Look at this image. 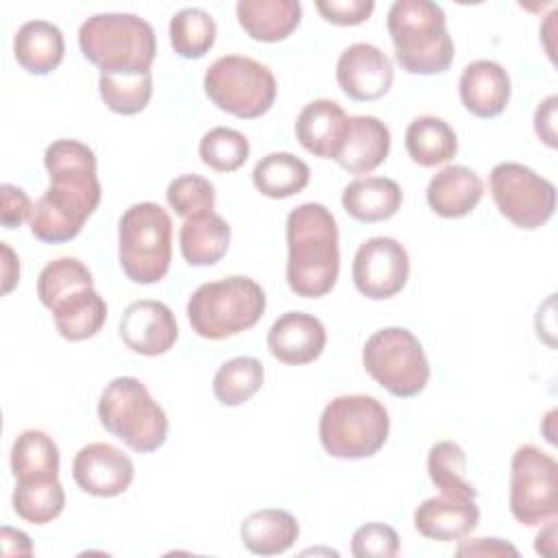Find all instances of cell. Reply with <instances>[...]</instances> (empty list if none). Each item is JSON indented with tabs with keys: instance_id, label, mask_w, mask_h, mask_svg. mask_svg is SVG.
Segmentation results:
<instances>
[{
	"instance_id": "2",
	"label": "cell",
	"mask_w": 558,
	"mask_h": 558,
	"mask_svg": "<svg viewBox=\"0 0 558 558\" xmlns=\"http://www.w3.org/2000/svg\"><path fill=\"white\" fill-rule=\"evenodd\" d=\"M286 281L296 296L318 299L333 290L340 272L338 225L320 203H303L286 220Z\"/></svg>"
},
{
	"instance_id": "23",
	"label": "cell",
	"mask_w": 558,
	"mask_h": 558,
	"mask_svg": "<svg viewBox=\"0 0 558 558\" xmlns=\"http://www.w3.org/2000/svg\"><path fill=\"white\" fill-rule=\"evenodd\" d=\"M235 15L251 39L275 44L296 31L303 9L296 0H240Z\"/></svg>"
},
{
	"instance_id": "19",
	"label": "cell",
	"mask_w": 558,
	"mask_h": 558,
	"mask_svg": "<svg viewBox=\"0 0 558 558\" xmlns=\"http://www.w3.org/2000/svg\"><path fill=\"white\" fill-rule=\"evenodd\" d=\"M349 129L347 111L329 98L307 102L296 116L294 133L299 144L314 157L336 159Z\"/></svg>"
},
{
	"instance_id": "15",
	"label": "cell",
	"mask_w": 558,
	"mask_h": 558,
	"mask_svg": "<svg viewBox=\"0 0 558 558\" xmlns=\"http://www.w3.org/2000/svg\"><path fill=\"white\" fill-rule=\"evenodd\" d=\"M122 342L140 355L155 357L168 353L177 338L179 325L172 310L155 299H140L131 303L120 318Z\"/></svg>"
},
{
	"instance_id": "33",
	"label": "cell",
	"mask_w": 558,
	"mask_h": 558,
	"mask_svg": "<svg viewBox=\"0 0 558 558\" xmlns=\"http://www.w3.org/2000/svg\"><path fill=\"white\" fill-rule=\"evenodd\" d=\"M168 33L170 46L179 57L201 59L216 41V22L205 9L187 7L172 15Z\"/></svg>"
},
{
	"instance_id": "38",
	"label": "cell",
	"mask_w": 558,
	"mask_h": 558,
	"mask_svg": "<svg viewBox=\"0 0 558 558\" xmlns=\"http://www.w3.org/2000/svg\"><path fill=\"white\" fill-rule=\"evenodd\" d=\"M251 146L244 133L229 126L209 129L198 144L201 161L216 172H233L248 159Z\"/></svg>"
},
{
	"instance_id": "18",
	"label": "cell",
	"mask_w": 558,
	"mask_h": 558,
	"mask_svg": "<svg viewBox=\"0 0 558 558\" xmlns=\"http://www.w3.org/2000/svg\"><path fill=\"white\" fill-rule=\"evenodd\" d=\"M480 523V508L475 497L438 495L425 499L414 510V527L421 536L432 541H462Z\"/></svg>"
},
{
	"instance_id": "40",
	"label": "cell",
	"mask_w": 558,
	"mask_h": 558,
	"mask_svg": "<svg viewBox=\"0 0 558 558\" xmlns=\"http://www.w3.org/2000/svg\"><path fill=\"white\" fill-rule=\"evenodd\" d=\"M351 554L355 558H392L399 554V534L386 523H366L353 532Z\"/></svg>"
},
{
	"instance_id": "14",
	"label": "cell",
	"mask_w": 558,
	"mask_h": 558,
	"mask_svg": "<svg viewBox=\"0 0 558 558\" xmlns=\"http://www.w3.org/2000/svg\"><path fill=\"white\" fill-rule=\"evenodd\" d=\"M336 78L344 96L357 102H368L381 98L395 78L392 61L373 44L357 41L342 50Z\"/></svg>"
},
{
	"instance_id": "36",
	"label": "cell",
	"mask_w": 558,
	"mask_h": 558,
	"mask_svg": "<svg viewBox=\"0 0 558 558\" xmlns=\"http://www.w3.org/2000/svg\"><path fill=\"white\" fill-rule=\"evenodd\" d=\"M81 288H94V279L89 268L76 257L52 259L37 277V296L48 310Z\"/></svg>"
},
{
	"instance_id": "41",
	"label": "cell",
	"mask_w": 558,
	"mask_h": 558,
	"mask_svg": "<svg viewBox=\"0 0 558 558\" xmlns=\"http://www.w3.org/2000/svg\"><path fill=\"white\" fill-rule=\"evenodd\" d=\"M316 9L325 22L336 26H357L366 22L375 9L373 0H316Z\"/></svg>"
},
{
	"instance_id": "43",
	"label": "cell",
	"mask_w": 558,
	"mask_h": 558,
	"mask_svg": "<svg viewBox=\"0 0 558 558\" xmlns=\"http://www.w3.org/2000/svg\"><path fill=\"white\" fill-rule=\"evenodd\" d=\"M556 105L558 96H547L534 111V131L549 146L556 148Z\"/></svg>"
},
{
	"instance_id": "8",
	"label": "cell",
	"mask_w": 558,
	"mask_h": 558,
	"mask_svg": "<svg viewBox=\"0 0 558 558\" xmlns=\"http://www.w3.org/2000/svg\"><path fill=\"white\" fill-rule=\"evenodd\" d=\"M102 427L137 453L157 451L168 438V416L137 377H116L98 399Z\"/></svg>"
},
{
	"instance_id": "17",
	"label": "cell",
	"mask_w": 558,
	"mask_h": 558,
	"mask_svg": "<svg viewBox=\"0 0 558 558\" xmlns=\"http://www.w3.org/2000/svg\"><path fill=\"white\" fill-rule=\"evenodd\" d=\"M266 344L270 355L281 364L303 366L320 357L327 344V331L314 314L286 312L268 329Z\"/></svg>"
},
{
	"instance_id": "27",
	"label": "cell",
	"mask_w": 558,
	"mask_h": 558,
	"mask_svg": "<svg viewBox=\"0 0 558 558\" xmlns=\"http://www.w3.org/2000/svg\"><path fill=\"white\" fill-rule=\"evenodd\" d=\"M231 227L216 211L187 218L179 231L181 255L190 266H211L218 264L229 248Z\"/></svg>"
},
{
	"instance_id": "13",
	"label": "cell",
	"mask_w": 558,
	"mask_h": 558,
	"mask_svg": "<svg viewBox=\"0 0 558 558\" xmlns=\"http://www.w3.org/2000/svg\"><path fill=\"white\" fill-rule=\"evenodd\" d=\"M410 275V257L395 238L377 235L360 244L351 266V279L360 294L373 301L399 294Z\"/></svg>"
},
{
	"instance_id": "4",
	"label": "cell",
	"mask_w": 558,
	"mask_h": 558,
	"mask_svg": "<svg viewBox=\"0 0 558 558\" xmlns=\"http://www.w3.org/2000/svg\"><path fill=\"white\" fill-rule=\"evenodd\" d=\"M78 48L100 74H144L157 54L153 26L133 13H96L78 28Z\"/></svg>"
},
{
	"instance_id": "46",
	"label": "cell",
	"mask_w": 558,
	"mask_h": 558,
	"mask_svg": "<svg viewBox=\"0 0 558 558\" xmlns=\"http://www.w3.org/2000/svg\"><path fill=\"white\" fill-rule=\"evenodd\" d=\"M2 248V294H9L20 281V259L7 242H0Z\"/></svg>"
},
{
	"instance_id": "7",
	"label": "cell",
	"mask_w": 558,
	"mask_h": 558,
	"mask_svg": "<svg viewBox=\"0 0 558 558\" xmlns=\"http://www.w3.org/2000/svg\"><path fill=\"white\" fill-rule=\"evenodd\" d=\"M118 259L133 283H157L172 259V220L150 201L131 205L118 225Z\"/></svg>"
},
{
	"instance_id": "34",
	"label": "cell",
	"mask_w": 558,
	"mask_h": 558,
	"mask_svg": "<svg viewBox=\"0 0 558 558\" xmlns=\"http://www.w3.org/2000/svg\"><path fill=\"white\" fill-rule=\"evenodd\" d=\"M264 384V366L257 357L240 355L227 360L214 375V397L229 408L246 403Z\"/></svg>"
},
{
	"instance_id": "37",
	"label": "cell",
	"mask_w": 558,
	"mask_h": 558,
	"mask_svg": "<svg viewBox=\"0 0 558 558\" xmlns=\"http://www.w3.org/2000/svg\"><path fill=\"white\" fill-rule=\"evenodd\" d=\"M98 92L109 111L135 116L150 102L153 74H100Z\"/></svg>"
},
{
	"instance_id": "30",
	"label": "cell",
	"mask_w": 558,
	"mask_h": 558,
	"mask_svg": "<svg viewBox=\"0 0 558 558\" xmlns=\"http://www.w3.org/2000/svg\"><path fill=\"white\" fill-rule=\"evenodd\" d=\"M11 473L15 482H41L59 477V447L41 429H24L11 447Z\"/></svg>"
},
{
	"instance_id": "6",
	"label": "cell",
	"mask_w": 558,
	"mask_h": 558,
	"mask_svg": "<svg viewBox=\"0 0 558 558\" xmlns=\"http://www.w3.org/2000/svg\"><path fill=\"white\" fill-rule=\"evenodd\" d=\"M388 432V410L371 395L336 397L325 405L318 421L323 449L340 460L375 456L386 445Z\"/></svg>"
},
{
	"instance_id": "22",
	"label": "cell",
	"mask_w": 558,
	"mask_h": 558,
	"mask_svg": "<svg viewBox=\"0 0 558 558\" xmlns=\"http://www.w3.org/2000/svg\"><path fill=\"white\" fill-rule=\"evenodd\" d=\"M484 194L482 177L466 166H447L427 183V205L440 218H462L471 214Z\"/></svg>"
},
{
	"instance_id": "5",
	"label": "cell",
	"mask_w": 558,
	"mask_h": 558,
	"mask_svg": "<svg viewBox=\"0 0 558 558\" xmlns=\"http://www.w3.org/2000/svg\"><path fill=\"white\" fill-rule=\"evenodd\" d=\"M266 310L262 286L242 275L203 283L187 301L192 331L207 340H225L257 325Z\"/></svg>"
},
{
	"instance_id": "9",
	"label": "cell",
	"mask_w": 558,
	"mask_h": 558,
	"mask_svg": "<svg viewBox=\"0 0 558 558\" xmlns=\"http://www.w3.org/2000/svg\"><path fill=\"white\" fill-rule=\"evenodd\" d=\"M203 87L207 98L225 113L240 120L264 116L277 96V81L272 72L242 54L218 57L205 72Z\"/></svg>"
},
{
	"instance_id": "24",
	"label": "cell",
	"mask_w": 558,
	"mask_h": 558,
	"mask_svg": "<svg viewBox=\"0 0 558 558\" xmlns=\"http://www.w3.org/2000/svg\"><path fill=\"white\" fill-rule=\"evenodd\" d=\"M65 54V41L59 26L46 20L24 22L13 37V57L28 74H50Z\"/></svg>"
},
{
	"instance_id": "35",
	"label": "cell",
	"mask_w": 558,
	"mask_h": 558,
	"mask_svg": "<svg viewBox=\"0 0 558 558\" xmlns=\"http://www.w3.org/2000/svg\"><path fill=\"white\" fill-rule=\"evenodd\" d=\"M466 456L462 447L453 440L436 442L427 453V473L432 484L442 495H462L477 497L475 486L464 477Z\"/></svg>"
},
{
	"instance_id": "29",
	"label": "cell",
	"mask_w": 558,
	"mask_h": 558,
	"mask_svg": "<svg viewBox=\"0 0 558 558\" xmlns=\"http://www.w3.org/2000/svg\"><path fill=\"white\" fill-rule=\"evenodd\" d=\"M405 150L423 168L447 163L458 153L456 131L436 116H418L405 129Z\"/></svg>"
},
{
	"instance_id": "25",
	"label": "cell",
	"mask_w": 558,
	"mask_h": 558,
	"mask_svg": "<svg viewBox=\"0 0 558 558\" xmlns=\"http://www.w3.org/2000/svg\"><path fill=\"white\" fill-rule=\"evenodd\" d=\"M403 201L397 181L386 177H360L342 190L344 211L360 222H381L392 218Z\"/></svg>"
},
{
	"instance_id": "42",
	"label": "cell",
	"mask_w": 558,
	"mask_h": 558,
	"mask_svg": "<svg viewBox=\"0 0 558 558\" xmlns=\"http://www.w3.org/2000/svg\"><path fill=\"white\" fill-rule=\"evenodd\" d=\"M33 203L26 192L13 183L2 185V209L0 220L4 229H17L24 220H31Z\"/></svg>"
},
{
	"instance_id": "45",
	"label": "cell",
	"mask_w": 558,
	"mask_h": 558,
	"mask_svg": "<svg viewBox=\"0 0 558 558\" xmlns=\"http://www.w3.org/2000/svg\"><path fill=\"white\" fill-rule=\"evenodd\" d=\"M0 543H2V554L4 556H31L33 554L31 538L24 532L13 530L9 525H4L0 530Z\"/></svg>"
},
{
	"instance_id": "3",
	"label": "cell",
	"mask_w": 558,
	"mask_h": 558,
	"mask_svg": "<svg viewBox=\"0 0 558 558\" xmlns=\"http://www.w3.org/2000/svg\"><path fill=\"white\" fill-rule=\"evenodd\" d=\"M395 59L408 74H440L453 61V39L440 4L397 0L388 11Z\"/></svg>"
},
{
	"instance_id": "1",
	"label": "cell",
	"mask_w": 558,
	"mask_h": 558,
	"mask_svg": "<svg viewBox=\"0 0 558 558\" xmlns=\"http://www.w3.org/2000/svg\"><path fill=\"white\" fill-rule=\"evenodd\" d=\"M50 187L33 203L31 233L46 244L74 240L96 211L102 187L94 150L78 140H54L44 153Z\"/></svg>"
},
{
	"instance_id": "39",
	"label": "cell",
	"mask_w": 558,
	"mask_h": 558,
	"mask_svg": "<svg viewBox=\"0 0 558 558\" xmlns=\"http://www.w3.org/2000/svg\"><path fill=\"white\" fill-rule=\"evenodd\" d=\"M168 205L183 220L214 211L216 190L214 183L201 174H181L170 181L166 190Z\"/></svg>"
},
{
	"instance_id": "21",
	"label": "cell",
	"mask_w": 558,
	"mask_h": 558,
	"mask_svg": "<svg viewBox=\"0 0 558 558\" xmlns=\"http://www.w3.org/2000/svg\"><path fill=\"white\" fill-rule=\"evenodd\" d=\"M390 153V131L375 116H351L336 163L351 174H368L386 161Z\"/></svg>"
},
{
	"instance_id": "16",
	"label": "cell",
	"mask_w": 558,
	"mask_h": 558,
	"mask_svg": "<svg viewBox=\"0 0 558 558\" xmlns=\"http://www.w3.org/2000/svg\"><path fill=\"white\" fill-rule=\"evenodd\" d=\"M133 460L109 442H89L74 456L72 477L94 497L122 495L133 482Z\"/></svg>"
},
{
	"instance_id": "11",
	"label": "cell",
	"mask_w": 558,
	"mask_h": 558,
	"mask_svg": "<svg viewBox=\"0 0 558 558\" xmlns=\"http://www.w3.org/2000/svg\"><path fill=\"white\" fill-rule=\"evenodd\" d=\"M488 187L499 214L519 229H538L554 216V183L523 163H497L490 170Z\"/></svg>"
},
{
	"instance_id": "20",
	"label": "cell",
	"mask_w": 558,
	"mask_h": 558,
	"mask_svg": "<svg viewBox=\"0 0 558 558\" xmlns=\"http://www.w3.org/2000/svg\"><path fill=\"white\" fill-rule=\"evenodd\" d=\"M460 100L464 109L477 118H497L510 100V76L490 59H477L462 70Z\"/></svg>"
},
{
	"instance_id": "26",
	"label": "cell",
	"mask_w": 558,
	"mask_h": 558,
	"mask_svg": "<svg viewBox=\"0 0 558 558\" xmlns=\"http://www.w3.org/2000/svg\"><path fill=\"white\" fill-rule=\"evenodd\" d=\"M240 538L251 554L277 556L296 543L299 523L288 510L262 508L242 521Z\"/></svg>"
},
{
	"instance_id": "28",
	"label": "cell",
	"mask_w": 558,
	"mask_h": 558,
	"mask_svg": "<svg viewBox=\"0 0 558 558\" xmlns=\"http://www.w3.org/2000/svg\"><path fill=\"white\" fill-rule=\"evenodd\" d=\"M50 312L59 336L70 342L96 336L107 320V303L94 288H81L68 294Z\"/></svg>"
},
{
	"instance_id": "31",
	"label": "cell",
	"mask_w": 558,
	"mask_h": 558,
	"mask_svg": "<svg viewBox=\"0 0 558 558\" xmlns=\"http://www.w3.org/2000/svg\"><path fill=\"white\" fill-rule=\"evenodd\" d=\"M310 183V168L292 153H270L253 168V185L268 198H288Z\"/></svg>"
},
{
	"instance_id": "32",
	"label": "cell",
	"mask_w": 558,
	"mask_h": 558,
	"mask_svg": "<svg viewBox=\"0 0 558 558\" xmlns=\"http://www.w3.org/2000/svg\"><path fill=\"white\" fill-rule=\"evenodd\" d=\"M11 504L20 519L33 525H44L63 512L65 493L59 477L41 482H15Z\"/></svg>"
},
{
	"instance_id": "44",
	"label": "cell",
	"mask_w": 558,
	"mask_h": 558,
	"mask_svg": "<svg viewBox=\"0 0 558 558\" xmlns=\"http://www.w3.org/2000/svg\"><path fill=\"white\" fill-rule=\"evenodd\" d=\"M458 556H519L517 547L501 538H471L456 549Z\"/></svg>"
},
{
	"instance_id": "12",
	"label": "cell",
	"mask_w": 558,
	"mask_h": 558,
	"mask_svg": "<svg viewBox=\"0 0 558 558\" xmlns=\"http://www.w3.org/2000/svg\"><path fill=\"white\" fill-rule=\"evenodd\" d=\"M510 512L523 525H543L558 512V464L534 445H521L510 462Z\"/></svg>"
},
{
	"instance_id": "10",
	"label": "cell",
	"mask_w": 558,
	"mask_h": 558,
	"mask_svg": "<svg viewBox=\"0 0 558 558\" xmlns=\"http://www.w3.org/2000/svg\"><path fill=\"white\" fill-rule=\"evenodd\" d=\"M364 371L390 395L410 399L425 390L429 362L418 338L405 327L375 331L362 349Z\"/></svg>"
}]
</instances>
